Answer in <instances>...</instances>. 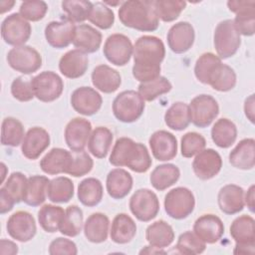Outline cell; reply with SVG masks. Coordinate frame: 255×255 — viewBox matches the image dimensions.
<instances>
[{"label": "cell", "instance_id": "681fc988", "mask_svg": "<svg viewBox=\"0 0 255 255\" xmlns=\"http://www.w3.org/2000/svg\"><path fill=\"white\" fill-rule=\"evenodd\" d=\"M221 63V59L213 54V53H204L202 54L195 63L194 66V75L196 79L202 83L207 85L209 76L211 75L214 68Z\"/></svg>", "mask_w": 255, "mask_h": 255}, {"label": "cell", "instance_id": "680465c9", "mask_svg": "<svg viewBox=\"0 0 255 255\" xmlns=\"http://www.w3.org/2000/svg\"><path fill=\"white\" fill-rule=\"evenodd\" d=\"M15 202L8 196V194L0 188V213L5 214L13 209Z\"/></svg>", "mask_w": 255, "mask_h": 255}, {"label": "cell", "instance_id": "7402d4cb", "mask_svg": "<svg viewBox=\"0 0 255 255\" xmlns=\"http://www.w3.org/2000/svg\"><path fill=\"white\" fill-rule=\"evenodd\" d=\"M193 232L204 243L214 244L224 234V225L221 219L214 214H203L193 224Z\"/></svg>", "mask_w": 255, "mask_h": 255}, {"label": "cell", "instance_id": "c3c4849f", "mask_svg": "<svg viewBox=\"0 0 255 255\" xmlns=\"http://www.w3.org/2000/svg\"><path fill=\"white\" fill-rule=\"evenodd\" d=\"M175 248L180 254H201L206 248V243L198 238L194 232L185 231L179 235Z\"/></svg>", "mask_w": 255, "mask_h": 255}, {"label": "cell", "instance_id": "9f6ffc18", "mask_svg": "<svg viewBox=\"0 0 255 255\" xmlns=\"http://www.w3.org/2000/svg\"><path fill=\"white\" fill-rule=\"evenodd\" d=\"M11 94L14 99L20 102H29L35 97L31 80L24 77H17L11 84Z\"/></svg>", "mask_w": 255, "mask_h": 255}, {"label": "cell", "instance_id": "484cf974", "mask_svg": "<svg viewBox=\"0 0 255 255\" xmlns=\"http://www.w3.org/2000/svg\"><path fill=\"white\" fill-rule=\"evenodd\" d=\"M219 209L228 215L236 214L244 208V190L236 184H227L220 188L217 196Z\"/></svg>", "mask_w": 255, "mask_h": 255}, {"label": "cell", "instance_id": "cb8c5ba5", "mask_svg": "<svg viewBox=\"0 0 255 255\" xmlns=\"http://www.w3.org/2000/svg\"><path fill=\"white\" fill-rule=\"evenodd\" d=\"M72 159V151L61 147H54L41 159L40 167L45 173L50 175L68 173Z\"/></svg>", "mask_w": 255, "mask_h": 255}, {"label": "cell", "instance_id": "30bf717a", "mask_svg": "<svg viewBox=\"0 0 255 255\" xmlns=\"http://www.w3.org/2000/svg\"><path fill=\"white\" fill-rule=\"evenodd\" d=\"M7 62L13 70L29 75L41 68L42 57L35 48L22 45L14 47L8 52Z\"/></svg>", "mask_w": 255, "mask_h": 255}, {"label": "cell", "instance_id": "9a60e30c", "mask_svg": "<svg viewBox=\"0 0 255 255\" xmlns=\"http://www.w3.org/2000/svg\"><path fill=\"white\" fill-rule=\"evenodd\" d=\"M8 234L20 242H28L34 238L37 226L33 215L27 211H17L13 213L6 224Z\"/></svg>", "mask_w": 255, "mask_h": 255}, {"label": "cell", "instance_id": "1f68e13d", "mask_svg": "<svg viewBox=\"0 0 255 255\" xmlns=\"http://www.w3.org/2000/svg\"><path fill=\"white\" fill-rule=\"evenodd\" d=\"M110 227L109 217L101 212L90 215L84 223V234L92 243H102L108 238Z\"/></svg>", "mask_w": 255, "mask_h": 255}, {"label": "cell", "instance_id": "be15d7a7", "mask_svg": "<svg viewBox=\"0 0 255 255\" xmlns=\"http://www.w3.org/2000/svg\"><path fill=\"white\" fill-rule=\"evenodd\" d=\"M140 254L142 253H147V254H157V253H165L164 250H162V248H157V247H154V246H144V248H142L140 251H139Z\"/></svg>", "mask_w": 255, "mask_h": 255}, {"label": "cell", "instance_id": "f907efd6", "mask_svg": "<svg viewBox=\"0 0 255 255\" xmlns=\"http://www.w3.org/2000/svg\"><path fill=\"white\" fill-rule=\"evenodd\" d=\"M92 24L96 25L100 29H109L114 25L115 14L113 10L103 2L93 3L89 19Z\"/></svg>", "mask_w": 255, "mask_h": 255}, {"label": "cell", "instance_id": "603a6c76", "mask_svg": "<svg viewBox=\"0 0 255 255\" xmlns=\"http://www.w3.org/2000/svg\"><path fill=\"white\" fill-rule=\"evenodd\" d=\"M49 145V132L43 128L34 127L26 132L22 141L21 150L25 157L34 160L37 159Z\"/></svg>", "mask_w": 255, "mask_h": 255}, {"label": "cell", "instance_id": "9c48e42d", "mask_svg": "<svg viewBox=\"0 0 255 255\" xmlns=\"http://www.w3.org/2000/svg\"><path fill=\"white\" fill-rule=\"evenodd\" d=\"M190 123L197 128H207L219 114V106L210 95H198L188 106Z\"/></svg>", "mask_w": 255, "mask_h": 255}, {"label": "cell", "instance_id": "7bdbcfd3", "mask_svg": "<svg viewBox=\"0 0 255 255\" xmlns=\"http://www.w3.org/2000/svg\"><path fill=\"white\" fill-rule=\"evenodd\" d=\"M24 127L22 123L12 117L5 118L1 126V143L7 146H18L24 138Z\"/></svg>", "mask_w": 255, "mask_h": 255}, {"label": "cell", "instance_id": "7dc6e473", "mask_svg": "<svg viewBox=\"0 0 255 255\" xmlns=\"http://www.w3.org/2000/svg\"><path fill=\"white\" fill-rule=\"evenodd\" d=\"M153 5L158 19L163 22H172L184 10L186 2L181 0H155Z\"/></svg>", "mask_w": 255, "mask_h": 255}, {"label": "cell", "instance_id": "11a10c76", "mask_svg": "<svg viewBox=\"0 0 255 255\" xmlns=\"http://www.w3.org/2000/svg\"><path fill=\"white\" fill-rule=\"evenodd\" d=\"M72 153L73 159L67 174H70L75 177H80L88 174L92 170L94 165L92 157L85 150L72 151Z\"/></svg>", "mask_w": 255, "mask_h": 255}, {"label": "cell", "instance_id": "f546056e", "mask_svg": "<svg viewBox=\"0 0 255 255\" xmlns=\"http://www.w3.org/2000/svg\"><path fill=\"white\" fill-rule=\"evenodd\" d=\"M107 191L114 199H122L126 197L132 188L131 175L123 168L112 169L106 180Z\"/></svg>", "mask_w": 255, "mask_h": 255}, {"label": "cell", "instance_id": "8992f818", "mask_svg": "<svg viewBox=\"0 0 255 255\" xmlns=\"http://www.w3.org/2000/svg\"><path fill=\"white\" fill-rule=\"evenodd\" d=\"M241 44L240 34L233 20L221 21L214 31V47L220 59H228L236 54Z\"/></svg>", "mask_w": 255, "mask_h": 255}, {"label": "cell", "instance_id": "b9f144b4", "mask_svg": "<svg viewBox=\"0 0 255 255\" xmlns=\"http://www.w3.org/2000/svg\"><path fill=\"white\" fill-rule=\"evenodd\" d=\"M164 122L166 126L174 130H183L190 124L188 105L182 102L172 104L164 115Z\"/></svg>", "mask_w": 255, "mask_h": 255}, {"label": "cell", "instance_id": "6f0895ef", "mask_svg": "<svg viewBox=\"0 0 255 255\" xmlns=\"http://www.w3.org/2000/svg\"><path fill=\"white\" fill-rule=\"evenodd\" d=\"M49 253L51 255H58V254L76 255L78 253V249L75 242H73L72 240L63 238V237H58L50 243Z\"/></svg>", "mask_w": 255, "mask_h": 255}, {"label": "cell", "instance_id": "74e56055", "mask_svg": "<svg viewBox=\"0 0 255 255\" xmlns=\"http://www.w3.org/2000/svg\"><path fill=\"white\" fill-rule=\"evenodd\" d=\"M113 132L106 127L96 128L89 138V151L97 158H105L113 143Z\"/></svg>", "mask_w": 255, "mask_h": 255}, {"label": "cell", "instance_id": "ee69618b", "mask_svg": "<svg viewBox=\"0 0 255 255\" xmlns=\"http://www.w3.org/2000/svg\"><path fill=\"white\" fill-rule=\"evenodd\" d=\"M84 215L82 209L77 205H70L65 210V216L59 231L66 236L76 237L83 228Z\"/></svg>", "mask_w": 255, "mask_h": 255}, {"label": "cell", "instance_id": "91938a15", "mask_svg": "<svg viewBox=\"0 0 255 255\" xmlns=\"http://www.w3.org/2000/svg\"><path fill=\"white\" fill-rule=\"evenodd\" d=\"M0 253L1 254H17L18 253V246L10 241V240H6V239H1L0 241Z\"/></svg>", "mask_w": 255, "mask_h": 255}, {"label": "cell", "instance_id": "e575fe53", "mask_svg": "<svg viewBox=\"0 0 255 255\" xmlns=\"http://www.w3.org/2000/svg\"><path fill=\"white\" fill-rule=\"evenodd\" d=\"M180 176L179 168L172 163L157 165L150 173L149 180L151 185L158 191L165 190L177 182Z\"/></svg>", "mask_w": 255, "mask_h": 255}, {"label": "cell", "instance_id": "6125c7cd", "mask_svg": "<svg viewBox=\"0 0 255 255\" xmlns=\"http://www.w3.org/2000/svg\"><path fill=\"white\" fill-rule=\"evenodd\" d=\"M254 192H255V186H254V184H252L244 196V203L247 205V207L249 208V210L251 212H254V206H255Z\"/></svg>", "mask_w": 255, "mask_h": 255}, {"label": "cell", "instance_id": "f1b7e54d", "mask_svg": "<svg viewBox=\"0 0 255 255\" xmlns=\"http://www.w3.org/2000/svg\"><path fill=\"white\" fill-rule=\"evenodd\" d=\"M229 162L232 166L248 170L255 165V140L254 138H244L240 140L229 153Z\"/></svg>", "mask_w": 255, "mask_h": 255}, {"label": "cell", "instance_id": "d6986e66", "mask_svg": "<svg viewBox=\"0 0 255 255\" xmlns=\"http://www.w3.org/2000/svg\"><path fill=\"white\" fill-rule=\"evenodd\" d=\"M76 25L68 20L52 21L45 28V38L48 44L56 49H63L73 43Z\"/></svg>", "mask_w": 255, "mask_h": 255}, {"label": "cell", "instance_id": "e7e4bbea", "mask_svg": "<svg viewBox=\"0 0 255 255\" xmlns=\"http://www.w3.org/2000/svg\"><path fill=\"white\" fill-rule=\"evenodd\" d=\"M15 5V1H10V0H2V1H0V7H1V14H4L5 12H7V11H10L12 8H13V6Z\"/></svg>", "mask_w": 255, "mask_h": 255}, {"label": "cell", "instance_id": "4dcf8cb0", "mask_svg": "<svg viewBox=\"0 0 255 255\" xmlns=\"http://www.w3.org/2000/svg\"><path fill=\"white\" fill-rule=\"evenodd\" d=\"M136 234V224L133 219L126 213H119L115 216L111 230V239L117 244L130 242Z\"/></svg>", "mask_w": 255, "mask_h": 255}, {"label": "cell", "instance_id": "4fadbf2b", "mask_svg": "<svg viewBox=\"0 0 255 255\" xmlns=\"http://www.w3.org/2000/svg\"><path fill=\"white\" fill-rule=\"evenodd\" d=\"M103 52L110 63L116 66H125L132 56L133 46L128 36L116 33L108 37Z\"/></svg>", "mask_w": 255, "mask_h": 255}, {"label": "cell", "instance_id": "2e32d148", "mask_svg": "<svg viewBox=\"0 0 255 255\" xmlns=\"http://www.w3.org/2000/svg\"><path fill=\"white\" fill-rule=\"evenodd\" d=\"M91 133V123L84 118H75L71 120L65 128L66 144L72 151L84 150Z\"/></svg>", "mask_w": 255, "mask_h": 255}, {"label": "cell", "instance_id": "d590c367", "mask_svg": "<svg viewBox=\"0 0 255 255\" xmlns=\"http://www.w3.org/2000/svg\"><path fill=\"white\" fill-rule=\"evenodd\" d=\"M103 185L98 178L88 177L79 183L78 198L85 206L94 207L98 205L103 199Z\"/></svg>", "mask_w": 255, "mask_h": 255}, {"label": "cell", "instance_id": "7c38bea8", "mask_svg": "<svg viewBox=\"0 0 255 255\" xmlns=\"http://www.w3.org/2000/svg\"><path fill=\"white\" fill-rule=\"evenodd\" d=\"M31 32L30 23L19 13L7 16L1 24V36L4 42L14 47L24 45L29 40Z\"/></svg>", "mask_w": 255, "mask_h": 255}, {"label": "cell", "instance_id": "277c9868", "mask_svg": "<svg viewBox=\"0 0 255 255\" xmlns=\"http://www.w3.org/2000/svg\"><path fill=\"white\" fill-rule=\"evenodd\" d=\"M144 101L140 95L132 90L120 93L113 102V113L118 121L133 123L137 121L144 111Z\"/></svg>", "mask_w": 255, "mask_h": 255}, {"label": "cell", "instance_id": "5bb4252c", "mask_svg": "<svg viewBox=\"0 0 255 255\" xmlns=\"http://www.w3.org/2000/svg\"><path fill=\"white\" fill-rule=\"evenodd\" d=\"M229 10L236 14L233 23L240 35L252 36L255 33V1L230 0L227 2Z\"/></svg>", "mask_w": 255, "mask_h": 255}, {"label": "cell", "instance_id": "ba28073f", "mask_svg": "<svg viewBox=\"0 0 255 255\" xmlns=\"http://www.w3.org/2000/svg\"><path fill=\"white\" fill-rule=\"evenodd\" d=\"M35 97L44 103L56 101L63 93L64 83L62 78L52 72L44 71L31 79Z\"/></svg>", "mask_w": 255, "mask_h": 255}, {"label": "cell", "instance_id": "d4e9b609", "mask_svg": "<svg viewBox=\"0 0 255 255\" xmlns=\"http://www.w3.org/2000/svg\"><path fill=\"white\" fill-rule=\"evenodd\" d=\"M89 67L88 56L78 49L65 53L59 61V70L62 75L69 79L82 77Z\"/></svg>", "mask_w": 255, "mask_h": 255}, {"label": "cell", "instance_id": "52a82bcc", "mask_svg": "<svg viewBox=\"0 0 255 255\" xmlns=\"http://www.w3.org/2000/svg\"><path fill=\"white\" fill-rule=\"evenodd\" d=\"M195 206V198L191 190L186 187H175L164 197V210L173 219L188 217Z\"/></svg>", "mask_w": 255, "mask_h": 255}, {"label": "cell", "instance_id": "94428289", "mask_svg": "<svg viewBox=\"0 0 255 255\" xmlns=\"http://www.w3.org/2000/svg\"><path fill=\"white\" fill-rule=\"evenodd\" d=\"M244 112L247 119L253 124L254 123V95H250L244 103Z\"/></svg>", "mask_w": 255, "mask_h": 255}, {"label": "cell", "instance_id": "e0dca14e", "mask_svg": "<svg viewBox=\"0 0 255 255\" xmlns=\"http://www.w3.org/2000/svg\"><path fill=\"white\" fill-rule=\"evenodd\" d=\"M103 104L102 96L93 88L80 87L76 89L71 96V105L73 109L84 116H93L97 114Z\"/></svg>", "mask_w": 255, "mask_h": 255}, {"label": "cell", "instance_id": "7a4b0ae2", "mask_svg": "<svg viewBox=\"0 0 255 255\" xmlns=\"http://www.w3.org/2000/svg\"><path fill=\"white\" fill-rule=\"evenodd\" d=\"M110 163L117 167L127 166L134 172L143 173L149 169L152 160L144 144L135 142L129 137H120L112 149Z\"/></svg>", "mask_w": 255, "mask_h": 255}, {"label": "cell", "instance_id": "d6a6232c", "mask_svg": "<svg viewBox=\"0 0 255 255\" xmlns=\"http://www.w3.org/2000/svg\"><path fill=\"white\" fill-rule=\"evenodd\" d=\"M49 178L44 175H32L27 179L23 201L30 206L36 207L43 204L47 197Z\"/></svg>", "mask_w": 255, "mask_h": 255}, {"label": "cell", "instance_id": "8d00e7d4", "mask_svg": "<svg viewBox=\"0 0 255 255\" xmlns=\"http://www.w3.org/2000/svg\"><path fill=\"white\" fill-rule=\"evenodd\" d=\"M211 138L221 148L230 147L237 138V128L235 124L225 118L219 119L211 128Z\"/></svg>", "mask_w": 255, "mask_h": 255}, {"label": "cell", "instance_id": "83f0119b", "mask_svg": "<svg viewBox=\"0 0 255 255\" xmlns=\"http://www.w3.org/2000/svg\"><path fill=\"white\" fill-rule=\"evenodd\" d=\"M102 44V34L88 24L76 26L73 45L85 54L97 52Z\"/></svg>", "mask_w": 255, "mask_h": 255}, {"label": "cell", "instance_id": "3957f363", "mask_svg": "<svg viewBox=\"0 0 255 255\" xmlns=\"http://www.w3.org/2000/svg\"><path fill=\"white\" fill-rule=\"evenodd\" d=\"M118 13L122 24L141 32L155 31L159 25L152 0L125 1Z\"/></svg>", "mask_w": 255, "mask_h": 255}, {"label": "cell", "instance_id": "ffe728a7", "mask_svg": "<svg viewBox=\"0 0 255 255\" xmlns=\"http://www.w3.org/2000/svg\"><path fill=\"white\" fill-rule=\"evenodd\" d=\"M148 143L153 157L159 161L171 160L177 153L176 137L167 130L154 131L150 135Z\"/></svg>", "mask_w": 255, "mask_h": 255}, {"label": "cell", "instance_id": "f6af8a7d", "mask_svg": "<svg viewBox=\"0 0 255 255\" xmlns=\"http://www.w3.org/2000/svg\"><path fill=\"white\" fill-rule=\"evenodd\" d=\"M171 83L165 77L159 76L154 80L140 83L138 85L137 93L140 95L143 101L151 102L159 96L168 93L171 90Z\"/></svg>", "mask_w": 255, "mask_h": 255}, {"label": "cell", "instance_id": "816d5d0a", "mask_svg": "<svg viewBox=\"0 0 255 255\" xmlns=\"http://www.w3.org/2000/svg\"><path fill=\"white\" fill-rule=\"evenodd\" d=\"M27 179L22 172H13L1 188L15 203H19L23 201Z\"/></svg>", "mask_w": 255, "mask_h": 255}, {"label": "cell", "instance_id": "60d3db41", "mask_svg": "<svg viewBox=\"0 0 255 255\" xmlns=\"http://www.w3.org/2000/svg\"><path fill=\"white\" fill-rule=\"evenodd\" d=\"M64 216L65 210L61 206L45 204L38 212V221L44 231L54 233L59 231Z\"/></svg>", "mask_w": 255, "mask_h": 255}, {"label": "cell", "instance_id": "ac0fdd59", "mask_svg": "<svg viewBox=\"0 0 255 255\" xmlns=\"http://www.w3.org/2000/svg\"><path fill=\"white\" fill-rule=\"evenodd\" d=\"M222 167V158L220 154L212 149L207 148L198 152L193 159L192 169L194 174L202 180H208L216 176Z\"/></svg>", "mask_w": 255, "mask_h": 255}, {"label": "cell", "instance_id": "836d02e7", "mask_svg": "<svg viewBox=\"0 0 255 255\" xmlns=\"http://www.w3.org/2000/svg\"><path fill=\"white\" fill-rule=\"evenodd\" d=\"M145 239L149 245L163 249L173 242L174 231L167 222L158 220L146 228Z\"/></svg>", "mask_w": 255, "mask_h": 255}, {"label": "cell", "instance_id": "8fae6325", "mask_svg": "<svg viewBox=\"0 0 255 255\" xmlns=\"http://www.w3.org/2000/svg\"><path fill=\"white\" fill-rule=\"evenodd\" d=\"M128 205L135 218L142 222L155 218L159 211V200L156 194L147 188L137 189L131 195Z\"/></svg>", "mask_w": 255, "mask_h": 255}, {"label": "cell", "instance_id": "5b68a950", "mask_svg": "<svg viewBox=\"0 0 255 255\" xmlns=\"http://www.w3.org/2000/svg\"><path fill=\"white\" fill-rule=\"evenodd\" d=\"M230 235L235 241L234 254H254L255 221L252 216L241 215L233 220Z\"/></svg>", "mask_w": 255, "mask_h": 255}, {"label": "cell", "instance_id": "4316f807", "mask_svg": "<svg viewBox=\"0 0 255 255\" xmlns=\"http://www.w3.org/2000/svg\"><path fill=\"white\" fill-rule=\"evenodd\" d=\"M92 83L96 89L111 94L116 92L121 84L122 78L120 73L108 65H99L92 72Z\"/></svg>", "mask_w": 255, "mask_h": 255}, {"label": "cell", "instance_id": "ab89813d", "mask_svg": "<svg viewBox=\"0 0 255 255\" xmlns=\"http://www.w3.org/2000/svg\"><path fill=\"white\" fill-rule=\"evenodd\" d=\"M47 196L54 203L69 202L74 196V183L66 176H58L49 181Z\"/></svg>", "mask_w": 255, "mask_h": 255}, {"label": "cell", "instance_id": "f5cc1de1", "mask_svg": "<svg viewBox=\"0 0 255 255\" xmlns=\"http://www.w3.org/2000/svg\"><path fill=\"white\" fill-rule=\"evenodd\" d=\"M206 146V140L203 135L195 131L185 133L180 140L181 155L184 157H192Z\"/></svg>", "mask_w": 255, "mask_h": 255}, {"label": "cell", "instance_id": "03108f58", "mask_svg": "<svg viewBox=\"0 0 255 255\" xmlns=\"http://www.w3.org/2000/svg\"><path fill=\"white\" fill-rule=\"evenodd\" d=\"M1 169H2V178H1V182H4V179H5V176H6L7 167L5 166V164H4L3 162H1Z\"/></svg>", "mask_w": 255, "mask_h": 255}, {"label": "cell", "instance_id": "bcb514c9", "mask_svg": "<svg viewBox=\"0 0 255 255\" xmlns=\"http://www.w3.org/2000/svg\"><path fill=\"white\" fill-rule=\"evenodd\" d=\"M93 3L85 0H65L62 2V9L67 14V19L80 23L89 19Z\"/></svg>", "mask_w": 255, "mask_h": 255}, {"label": "cell", "instance_id": "44dd1931", "mask_svg": "<svg viewBox=\"0 0 255 255\" xmlns=\"http://www.w3.org/2000/svg\"><path fill=\"white\" fill-rule=\"evenodd\" d=\"M166 38L170 50L175 54H182L192 47L195 33L190 23L181 21L170 27Z\"/></svg>", "mask_w": 255, "mask_h": 255}, {"label": "cell", "instance_id": "6da1fadb", "mask_svg": "<svg viewBox=\"0 0 255 255\" xmlns=\"http://www.w3.org/2000/svg\"><path fill=\"white\" fill-rule=\"evenodd\" d=\"M132 76L140 83L154 80L160 76V64L165 56L161 39L144 35L139 37L133 46Z\"/></svg>", "mask_w": 255, "mask_h": 255}, {"label": "cell", "instance_id": "db71d44e", "mask_svg": "<svg viewBox=\"0 0 255 255\" xmlns=\"http://www.w3.org/2000/svg\"><path fill=\"white\" fill-rule=\"evenodd\" d=\"M48 11V5L42 0L24 1L19 8V14L28 21L36 22L42 20Z\"/></svg>", "mask_w": 255, "mask_h": 255}, {"label": "cell", "instance_id": "f35d334b", "mask_svg": "<svg viewBox=\"0 0 255 255\" xmlns=\"http://www.w3.org/2000/svg\"><path fill=\"white\" fill-rule=\"evenodd\" d=\"M207 85L218 92H228L236 85V74L228 65L218 64L209 76Z\"/></svg>", "mask_w": 255, "mask_h": 255}]
</instances>
